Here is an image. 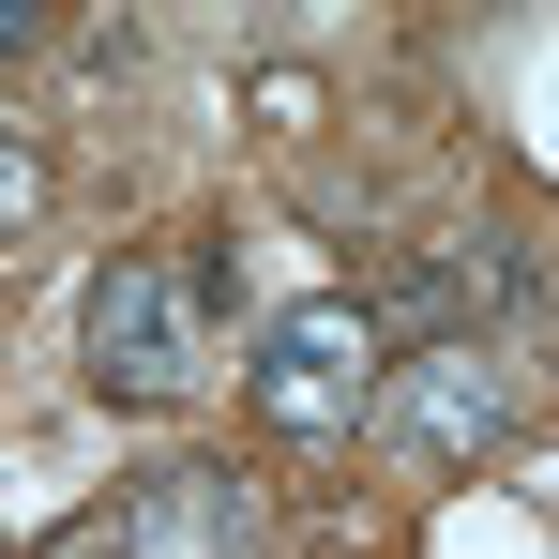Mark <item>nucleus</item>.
Instances as JSON below:
<instances>
[{"mask_svg":"<svg viewBox=\"0 0 559 559\" xmlns=\"http://www.w3.org/2000/svg\"><path fill=\"white\" fill-rule=\"evenodd\" d=\"M15 212H31V136L0 121V227H15Z\"/></svg>","mask_w":559,"mask_h":559,"instance_id":"nucleus-6","label":"nucleus"},{"mask_svg":"<svg viewBox=\"0 0 559 559\" xmlns=\"http://www.w3.org/2000/svg\"><path fill=\"white\" fill-rule=\"evenodd\" d=\"M167 287H182V318H227V302H242V242H197Z\"/></svg>","mask_w":559,"mask_h":559,"instance_id":"nucleus-5","label":"nucleus"},{"mask_svg":"<svg viewBox=\"0 0 559 559\" xmlns=\"http://www.w3.org/2000/svg\"><path fill=\"white\" fill-rule=\"evenodd\" d=\"M92 378L121 408H167L197 378V318H182V287H167V258H106L92 273Z\"/></svg>","mask_w":559,"mask_h":559,"instance_id":"nucleus-3","label":"nucleus"},{"mask_svg":"<svg viewBox=\"0 0 559 559\" xmlns=\"http://www.w3.org/2000/svg\"><path fill=\"white\" fill-rule=\"evenodd\" d=\"M378 439H393V454H424V468L499 454V439H514V364H499L484 333H454V348H408V364L378 378Z\"/></svg>","mask_w":559,"mask_h":559,"instance_id":"nucleus-2","label":"nucleus"},{"mask_svg":"<svg viewBox=\"0 0 559 559\" xmlns=\"http://www.w3.org/2000/svg\"><path fill=\"white\" fill-rule=\"evenodd\" d=\"M378 364H393L378 302L364 287H318V302H287L258 333V408L287 439H348V424H378Z\"/></svg>","mask_w":559,"mask_h":559,"instance_id":"nucleus-1","label":"nucleus"},{"mask_svg":"<svg viewBox=\"0 0 559 559\" xmlns=\"http://www.w3.org/2000/svg\"><path fill=\"white\" fill-rule=\"evenodd\" d=\"M242 545H258L242 468H152L121 499V559H242Z\"/></svg>","mask_w":559,"mask_h":559,"instance_id":"nucleus-4","label":"nucleus"},{"mask_svg":"<svg viewBox=\"0 0 559 559\" xmlns=\"http://www.w3.org/2000/svg\"><path fill=\"white\" fill-rule=\"evenodd\" d=\"M545 348H559V302H545Z\"/></svg>","mask_w":559,"mask_h":559,"instance_id":"nucleus-7","label":"nucleus"}]
</instances>
